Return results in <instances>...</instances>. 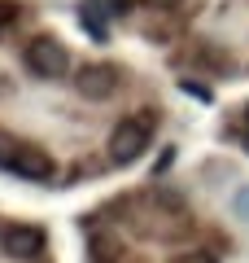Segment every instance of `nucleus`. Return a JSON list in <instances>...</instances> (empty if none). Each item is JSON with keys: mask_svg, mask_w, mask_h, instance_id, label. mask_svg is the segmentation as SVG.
Wrapping results in <instances>:
<instances>
[{"mask_svg": "<svg viewBox=\"0 0 249 263\" xmlns=\"http://www.w3.org/2000/svg\"><path fill=\"white\" fill-rule=\"evenodd\" d=\"M175 263H219V254H210V250H184Z\"/></svg>", "mask_w": 249, "mask_h": 263, "instance_id": "0eeeda50", "label": "nucleus"}, {"mask_svg": "<svg viewBox=\"0 0 249 263\" xmlns=\"http://www.w3.org/2000/svg\"><path fill=\"white\" fill-rule=\"evenodd\" d=\"M245 132H249V105H245Z\"/></svg>", "mask_w": 249, "mask_h": 263, "instance_id": "9b49d317", "label": "nucleus"}, {"mask_svg": "<svg viewBox=\"0 0 249 263\" xmlns=\"http://www.w3.org/2000/svg\"><path fill=\"white\" fill-rule=\"evenodd\" d=\"M245 149H249V132H245Z\"/></svg>", "mask_w": 249, "mask_h": 263, "instance_id": "f8f14e48", "label": "nucleus"}, {"mask_svg": "<svg viewBox=\"0 0 249 263\" xmlns=\"http://www.w3.org/2000/svg\"><path fill=\"white\" fill-rule=\"evenodd\" d=\"M13 18H18V5H13V0H0V27L13 22Z\"/></svg>", "mask_w": 249, "mask_h": 263, "instance_id": "6e6552de", "label": "nucleus"}, {"mask_svg": "<svg viewBox=\"0 0 249 263\" xmlns=\"http://www.w3.org/2000/svg\"><path fill=\"white\" fill-rule=\"evenodd\" d=\"M74 88H79V97H88V101H105V97L118 92V70H114L110 62H88L74 70Z\"/></svg>", "mask_w": 249, "mask_h": 263, "instance_id": "20e7f679", "label": "nucleus"}, {"mask_svg": "<svg viewBox=\"0 0 249 263\" xmlns=\"http://www.w3.org/2000/svg\"><path fill=\"white\" fill-rule=\"evenodd\" d=\"M0 171H9V176H18V180H48L53 176V158H48L39 145L0 132Z\"/></svg>", "mask_w": 249, "mask_h": 263, "instance_id": "f03ea898", "label": "nucleus"}, {"mask_svg": "<svg viewBox=\"0 0 249 263\" xmlns=\"http://www.w3.org/2000/svg\"><path fill=\"white\" fill-rule=\"evenodd\" d=\"M153 127H157V114H153V110L136 114V119H122L118 127L110 132V145H105L114 167H131V162H136L140 154L149 149V141H153Z\"/></svg>", "mask_w": 249, "mask_h": 263, "instance_id": "f257e3e1", "label": "nucleus"}, {"mask_svg": "<svg viewBox=\"0 0 249 263\" xmlns=\"http://www.w3.org/2000/svg\"><path fill=\"white\" fill-rule=\"evenodd\" d=\"M22 62H27V70L39 75V79H61L66 70H70V48H66L61 40H53V35H35L22 48Z\"/></svg>", "mask_w": 249, "mask_h": 263, "instance_id": "7ed1b4c3", "label": "nucleus"}, {"mask_svg": "<svg viewBox=\"0 0 249 263\" xmlns=\"http://www.w3.org/2000/svg\"><path fill=\"white\" fill-rule=\"evenodd\" d=\"M122 254H127V246L114 233H92L88 237V263H122Z\"/></svg>", "mask_w": 249, "mask_h": 263, "instance_id": "423d86ee", "label": "nucleus"}, {"mask_svg": "<svg viewBox=\"0 0 249 263\" xmlns=\"http://www.w3.org/2000/svg\"><path fill=\"white\" fill-rule=\"evenodd\" d=\"M0 250L9 254V259H35V254L44 250V228H35V224L0 228Z\"/></svg>", "mask_w": 249, "mask_h": 263, "instance_id": "39448f33", "label": "nucleus"}, {"mask_svg": "<svg viewBox=\"0 0 249 263\" xmlns=\"http://www.w3.org/2000/svg\"><path fill=\"white\" fill-rule=\"evenodd\" d=\"M153 9H171V5H179V0H149Z\"/></svg>", "mask_w": 249, "mask_h": 263, "instance_id": "9d476101", "label": "nucleus"}, {"mask_svg": "<svg viewBox=\"0 0 249 263\" xmlns=\"http://www.w3.org/2000/svg\"><path fill=\"white\" fill-rule=\"evenodd\" d=\"M179 88H184V92H193V97H201V101H210V88H201V84H188V79H184Z\"/></svg>", "mask_w": 249, "mask_h": 263, "instance_id": "1a4fd4ad", "label": "nucleus"}]
</instances>
